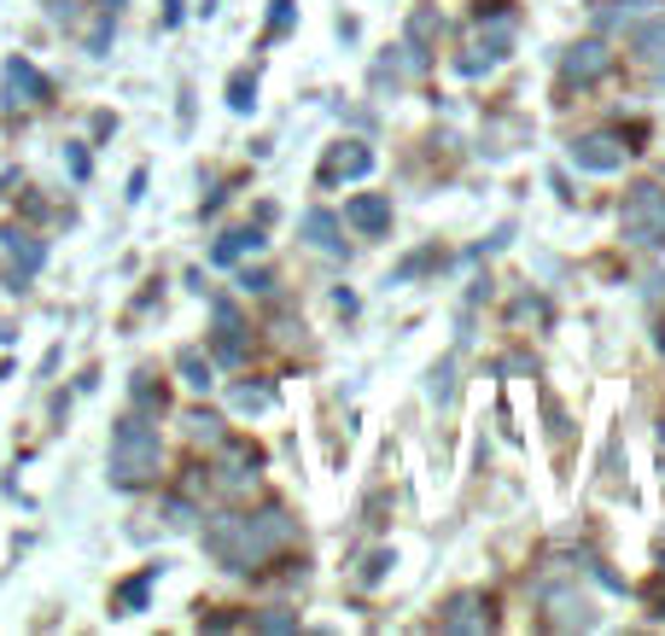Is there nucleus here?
Listing matches in <instances>:
<instances>
[{
	"mask_svg": "<svg viewBox=\"0 0 665 636\" xmlns=\"http://www.w3.org/2000/svg\"><path fill=\"white\" fill-rule=\"evenodd\" d=\"M147 584H152V579H140V584H123V596H117V613H140V607H147Z\"/></svg>",
	"mask_w": 665,
	"mask_h": 636,
	"instance_id": "412c9836",
	"label": "nucleus"
},
{
	"mask_svg": "<svg viewBox=\"0 0 665 636\" xmlns=\"http://www.w3.org/2000/svg\"><path fill=\"white\" fill-rule=\"evenodd\" d=\"M163 474V444H158V426L147 415H123L117 433H112V479L123 490H140Z\"/></svg>",
	"mask_w": 665,
	"mask_h": 636,
	"instance_id": "f03ea898",
	"label": "nucleus"
},
{
	"mask_svg": "<svg viewBox=\"0 0 665 636\" xmlns=\"http://www.w3.org/2000/svg\"><path fill=\"white\" fill-rule=\"evenodd\" d=\"M473 607H479V602H473V596H462V602H455L439 625H444V630H479V625H490L485 613H473Z\"/></svg>",
	"mask_w": 665,
	"mask_h": 636,
	"instance_id": "f3484780",
	"label": "nucleus"
},
{
	"mask_svg": "<svg viewBox=\"0 0 665 636\" xmlns=\"http://www.w3.org/2000/svg\"><path fill=\"white\" fill-rule=\"evenodd\" d=\"M252 88H257V82H252V71H240L234 82H228V106H234V112H252V99H257Z\"/></svg>",
	"mask_w": 665,
	"mask_h": 636,
	"instance_id": "6ab92c4d",
	"label": "nucleus"
},
{
	"mask_svg": "<svg viewBox=\"0 0 665 636\" xmlns=\"http://www.w3.org/2000/svg\"><path fill=\"white\" fill-rule=\"evenodd\" d=\"M567 152H572V163H578V170H601V176L625 163V147H619L613 135H578Z\"/></svg>",
	"mask_w": 665,
	"mask_h": 636,
	"instance_id": "9d476101",
	"label": "nucleus"
},
{
	"mask_svg": "<svg viewBox=\"0 0 665 636\" xmlns=\"http://www.w3.org/2000/svg\"><path fill=\"white\" fill-rule=\"evenodd\" d=\"M304 240L316 245V252H332V257L345 252V240H339V222H332L327 211H309V216H304Z\"/></svg>",
	"mask_w": 665,
	"mask_h": 636,
	"instance_id": "ddd939ff",
	"label": "nucleus"
},
{
	"mask_svg": "<svg viewBox=\"0 0 665 636\" xmlns=\"http://www.w3.org/2000/svg\"><path fill=\"white\" fill-rule=\"evenodd\" d=\"M181 380L193 385V392H211V380H217V374H211V362H204L199 351H187V357H181Z\"/></svg>",
	"mask_w": 665,
	"mask_h": 636,
	"instance_id": "a211bd4d",
	"label": "nucleus"
},
{
	"mask_svg": "<svg viewBox=\"0 0 665 636\" xmlns=\"http://www.w3.org/2000/svg\"><path fill=\"white\" fill-rule=\"evenodd\" d=\"M549 625H590V602L584 596H549Z\"/></svg>",
	"mask_w": 665,
	"mask_h": 636,
	"instance_id": "dca6fc26",
	"label": "nucleus"
},
{
	"mask_svg": "<svg viewBox=\"0 0 665 636\" xmlns=\"http://www.w3.org/2000/svg\"><path fill=\"white\" fill-rule=\"evenodd\" d=\"M298 619H293V613H263V619H257V630H293Z\"/></svg>",
	"mask_w": 665,
	"mask_h": 636,
	"instance_id": "5701e85b",
	"label": "nucleus"
},
{
	"mask_svg": "<svg viewBox=\"0 0 665 636\" xmlns=\"http://www.w3.org/2000/svg\"><path fill=\"white\" fill-rule=\"evenodd\" d=\"M0 245H7V257H12V286H30V275L48 263V245H41L30 229H0Z\"/></svg>",
	"mask_w": 665,
	"mask_h": 636,
	"instance_id": "423d86ee",
	"label": "nucleus"
},
{
	"mask_svg": "<svg viewBox=\"0 0 665 636\" xmlns=\"http://www.w3.org/2000/svg\"><path fill=\"white\" fill-rule=\"evenodd\" d=\"M508 41H514V18H490V24H479V35H473V53H462V71H467V76L490 71L496 59H508Z\"/></svg>",
	"mask_w": 665,
	"mask_h": 636,
	"instance_id": "39448f33",
	"label": "nucleus"
},
{
	"mask_svg": "<svg viewBox=\"0 0 665 636\" xmlns=\"http://www.w3.org/2000/svg\"><path fill=\"white\" fill-rule=\"evenodd\" d=\"M99 12H112V18H117V12H123V0H99Z\"/></svg>",
	"mask_w": 665,
	"mask_h": 636,
	"instance_id": "b1692460",
	"label": "nucleus"
},
{
	"mask_svg": "<svg viewBox=\"0 0 665 636\" xmlns=\"http://www.w3.org/2000/svg\"><path fill=\"white\" fill-rule=\"evenodd\" d=\"M41 99H48V76H41L30 59H7V65H0V106L30 112V106H41Z\"/></svg>",
	"mask_w": 665,
	"mask_h": 636,
	"instance_id": "20e7f679",
	"label": "nucleus"
},
{
	"mask_svg": "<svg viewBox=\"0 0 665 636\" xmlns=\"http://www.w3.org/2000/svg\"><path fill=\"white\" fill-rule=\"evenodd\" d=\"M187 438H193V444H222L228 426L211 415V409H193V415H187Z\"/></svg>",
	"mask_w": 665,
	"mask_h": 636,
	"instance_id": "2eb2a0df",
	"label": "nucleus"
},
{
	"mask_svg": "<svg viewBox=\"0 0 665 636\" xmlns=\"http://www.w3.org/2000/svg\"><path fill=\"white\" fill-rule=\"evenodd\" d=\"M240 286H245V293H268V286H275V275H263V269H245V275H240Z\"/></svg>",
	"mask_w": 665,
	"mask_h": 636,
	"instance_id": "4be33fe9",
	"label": "nucleus"
},
{
	"mask_svg": "<svg viewBox=\"0 0 665 636\" xmlns=\"http://www.w3.org/2000/svg\"><path fill=\"white\" fill-rule=\"evenodd\" d=\"M345 222L357 234H386L391 229V199H380V193H357L345 204Z\"/></svg>",
	"mask_w": 665,
	"mask_h": 636,
	"instance_id": "9b49d317",
	"label": "nucleus"
},
{
	"mask_svg": "<svg viewBox=\"0 0 665 636\" xmlns=\"http://www.w3.org/2000/svg\"><path fill=\"white\" fill-rule=\"evenodd\" d=\"M275 403V385H234V409H268Z\"/></svg>",
	"mask_w": 665,
	"mask_h": 636,
	"instance_id": "aec40b11",
	"label": "nucleus"
},
{
	"mask_svg": "<svg viewBox=\"0 0 665 636\" xmlns=\"http://www.w3.org/2000/svg\"><path fill=\"white\" fill-rule=\"evenodd\" d=\"M619 229H625V240L642 245V252L665 245V193L654 188V181H636V188L625 193V204H619Z\"/></svg>",
	"mask_w": 665,
	"mask_h": 636,
	"instance_id": "7ed1b4c3",
	"label": "nucleus"
},
{
	"mask_svg": "<svg viewBox=\"0 0 665 636\" xmlns=\"http://www.w3.org/2000/svg\"><path fill=\"white\" fill-rule=\"evenodd\" d=\"M659 344H665V327H659Z\"/></svg>",
	"mask_w": 665,
	"mask_h": 636,
	"instance_id": "393cba45",
	"label": "nucleus"
},
{
	"mask_svg": "<svg viewBox=\"0 0 665 636\" xmlns=\"http://www.w3.org/2000/svg\"><path fill=\"white\" fill-rule=\"evenodd\" d=\"M373 170V152L362 147V140H339L327 158H321V188H332V181H357Z\"/></svg>",
	"mask_w": 665,
	"mask_h": 636,
	"instance_id": "1a4fd4ad",
	"label": "nucleus"
},
{
	"mask_svg": "<svg viewBox=\"0 0 665 636\" xmlns=\"http://www.w3.org/2000/svg\"><path fill=\"white\" fill-rule=\"evenodd\" d=\"M245 252H263V234H257V229H234V234H222L211 257H217V263H240Z\"/></svg>",
	"mask_w": 665,
	"mask_h": 636,
	"instance_id": "4468645a",
	"label": "nucleus"
},
{
	"mask_svg": "<svg viewBox=\"0 0 665 636\" xmlns=\"http://www.w3.org/2000/svg\"><path fill=\"white\" fill-rule=\"evenodd\" d=\"M211 351H217V362H222V368H240V362H245V351H252V344H245V321H240L234 304H217V333H211Z\"/></svg>",
	"mask_w": 665,
	"mask_h": 636,
	"instance_id": "6e6552de",
	"label": "nucleus"
},
{
	"mask_svg": "<svg viewBox=\"0 0 665 636\" xmlns=\"http://www.w3.org/2000/svg\"><path fill=\"white\" fill-rule=\"evenodd\" d=\"M298 538V526L281 515V508H263V515H222L204 526V549L222 561V566H234V572H252L263 566L275 549H286Z\"/></svg>",
	"mask_w": 665,
	"mask_h": 636,
	"instance_id": "f257e3e1",
	"label": "nucleus"
},
{
	"mask_svg": "<svg viewBox=\"0 0 665 636\" xmlns=\"http://www.w3.org/2000/svg\"><path fill=\"white\" fill-rule=\"evenodd\" d=\"M608 65H613L608 41H578V47H567V59H560V82H578V88H584V82H595Z\"/></svg>",
	"mask_w": 665,
	"mask_h": 636,
	"instance_id": "0eeeda50",
	"label": "nucleus"
},
{
	"mask_svg": "<svg viewBox=\"0 0 665 636\" xmlns=\"http://www.w3.org/2000/svg\"><path fill=\"white\" fill-rule=\"evenodd\" d=\"M211 485L222 490V497H240V490H252V485H257V456H252V449H240L234 462L222 456V467L211 474Z\"/></svg>",
	"mask_w": 665,
	"mask_h": 636,
	"instance_id": "f8f14e48",
	"label": "nucleus"
}]
</instances>
